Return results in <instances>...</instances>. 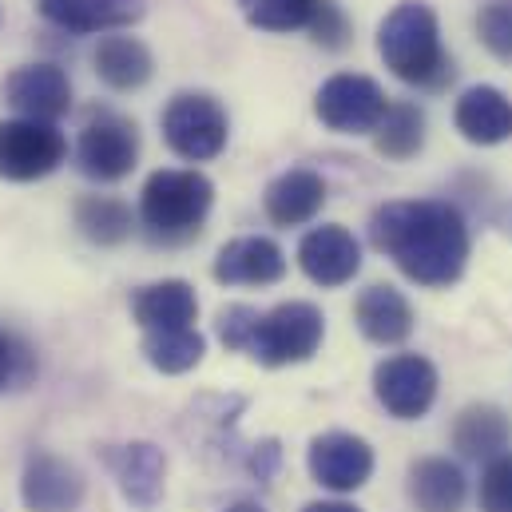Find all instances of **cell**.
I'll return each instance as SVG.
<instances>
[{
    "instance_id": "1",
    "label": "cell",
    "mask_w": 512,
    "mask_h": 512,
    "mask_svg": "<svg viewBox=\"0 0 512 512\" xmlns=\"http://www.w3.org/2000/svg\"><path fill=\"white\" fill-rule=\"evenodd\" d=\"M370 243L417 286H453L469 262V227L453 203L397 199L370 219Z\"/></svg>"
},
{
    "instance_id": "2",
    "label": "cell",
    "mask_w": 512,
    "mask_h": 512,
    "mask_svg": "<svg viewBox=\"0 0 512 512\" xmlns=\"http://www.w3.org/2000/svg\"><path fill=\"white\" fill-rule=\"evenodd\" d=\"M378 52L385 68L417 88H445L453 80V64L441 48L437 12L421 0H401L378 28Z\"/></svg>"
},
{
    "instance_id": "3",
    "label": "cell",
    "mask_w": 512,
    "mask_h": 512,
    "mask_svg": "<svg viewBox=\"0 0 512 512\" xmlns=\"http://www.w3.org/2000/svg\"><path fill=\"white\" fill-rule=\"evenodd\" d=\"M211 203H215V183L203 171L163 167V171L147 175V183L139 191V223L151 243L183 247V243L199 239V231L211 215Z\"/></svg>"
},
{
    "instance_id": "4",
    "label": "cell",
    "mask_w": 512,
    "mask_h": 512,
    "mask_svg": "<svg viewBox=\"0 0 512 512\" xmlns=\"http://www.w3.org/2000/svg\"><path fill=\"white\" fill-rule=\"evenodd\" d=\"M326 338V318L314 302H282L266 314H258V326L247 342V354L258 366H298L318 354Z\"/></svg>"
},
{
    "instance_id": "5",
    "label": "cell",
    "mask_w": 512,
    "mask_h": 512,
    "mask_svg": "<svg viewBox=\"0 0 512 512\" xmlns=\"http://www.w3.org/2000/svg\"><path fill=\"white\" fill-rule=\"evenodd\" d=\"M163 139L179 159L191 163H207L227 147V131L231 120L223 112V104L207 92H179L167 108H163Z\"/></svg>"
},
{
    "instance_id": "6",
    "label": "cell",
    "mask_w": 512,
    "mask_h": 512,
    "mask_svg": "<svg viewBox=\"0 0 512 512\" xmlns=\"http://www.w3.org/2000/svg\"><path fill=\"white\" fill-rule=\"evenodd\" d=\"M314 112L330 131L366 135V131H378V124L385 120L389 96L382 92L378 80H370L362 72H338L318 88Z\"/></svg>"
},
{
    "instance_id": "7",
    "label": "cell",
    "mask_w": 512,
    "mask_h": 512,
    "mask_svg": "<svg viewBox=\"0 0 512 512\" xmlns=\"http://www.w3.org/2000/svg\"><path fill=\"white\" fill-rule=\"evenodd\" d=\"M68 159V139L56 124L40 120H4L0 124V179L8 183H36L52 175Z\"/></svg>"
},
{
    "instance_id": "8",
    "label": "cell",
    "mask_w": 512,
    "mask_h": 512,
    "mask_svg": "<svg viewBox=\"0 0 512 512\" xmlns=\"http://www.w3.org/2000/svg\"><path fill=\"white\" fill-rule=\"evenodd\" d=\"M76 163L96 183H120L139 163V128L128 116L96 112L76 143Z\"/></svg>"
},
{
    "instance_id": "9",
    "label": "cell",
    "mask_w": 512,
    "mask_h": 512,
    "mask_svg": "<svg viewBox=\"0 0 512 512\" xmlns=\"http://www.w3.org/2000/svg\"><path fill=\"white\" fill-rule=\"evenodd\" d=\"M374 397L397 421H417L437 401V370L421 354H393L374 370Z\"/></svg>"
},
{
    "instance_id": "10",
    "label": "cell",
    "mask_w": 512,
    "mask_h": 512,
    "mask_svg": "<svg viewBox=\"0 0 512 512\" xmlns=\"http://www.w3.org/2000/svg\"><path fill=\"white\" fill-rule=\"evenodd\" d=\"M306 465H310V477L322 489H330V493H358L374 477V449H370V441L334 429V433H322V437L310 441Z\"/></svg>"
},
{
    "instance_id": "11",
    "label": "cell",
    "mask_w": 512,
    "mask_h": 512,
    "mask_svg": "<svg viewBox=\"0 0 512 512\" xmlns=\"http://www.w3.org/2000/svg\"><path fill=\"white\" fill-rule=\"evenodd\" d=\"M84 493L88 481L72 461L56 453H32L24 461L20 501L28 512H76L84 505Z\"/></svg>"
},
{
    "instance_id": "12",
    "label": "cell",
    "mask_w": 512,
    "mask_h": 512,
    "mask_svg": "<svg viewBox=\"0 0 512 512\" xmlns=\"http://www.w3.org/2000/svg\"><path fill=\"white\" fill-rule=\"evenodd\" d=\"M4 100L24 120L56 124L72 108V84L56 64H24L4 80Z\"/></svg>"
},
{
    "instance_id": "13",
    "label": "cell",
    "mask_w": 512,
    "mask_h": 512,
    "mask_svg": "<svg viewBox=\"0 0 512 512\" xmlns=\"http://www.w3.org/2000/svg\"><path fill=\"white\" fill-rule=\"evenodd\" d=\"M298 266L314 286L334 290V286L354 282V274L362 270V247L346 227L322 223L298 243Z\"/></svg>"
},
{
    "instance_id": "14",
    "label": "cell",
    "mask_w": 512,
    "mask_h": 512,
    "mask_svg": "<svg viewBox=\"0 0 512 512\" xmlns=\"http://www.w3.org/2000/svg\"><path fill=\"white\" fill-rule=\"evenodd\" d=\"M286 274V255L274 239L243 235L215 255V278L223 286H274Z\"/></svg>"
},
{
    "instance_id": "15",
    "label": "cell",
    "mask_w": 512,
    "mask_h": 512,
    "mask_svg": "<svg viewBox=\"0 0 512 512\" xmlns=\"http://www.w3.org/2000/svg\"><path fill=\"white\" fill-rule=\"evenodd\" d=\"M131 318L151 330H191L199 318V298L183 278H163L151 286H139L131 294Z\"/></svg>"
},
{
    "instance_id": "16",
    "label": "cell",
    "mask_w": 512,
    "mask_h": 512,
    "mask_svg": "<svg viewBox=\"0 0 512 512\" xmlns=\"http://www.w3.org/2000/svg\"><path fill=\"white\" fill-rule=\"evenodd\" d=\"M322 203H326V183L310 167L282 171L278 179H270L262 195V211L274 227H302L322 211Z\"/></svg>"
},
{
    "instance_id": "17",
    "label": "cell",
    "mask_w": 512,
    "mask_h": 512,
    "mask_svg": "<svg viewBox=\"0 0 512 512\" xmlns=\"http://www.w3.org/2000/svg\"><path fill=\"white\" fill-rule=\"evenodd\" d=\"M354 318H358V330L374 346H401L413 334V306L389 282H374L358 294Z\"/></svg>"
},
{
    "instance_id": "18",
    "label": "cell",
    "mask_w": 512,
    "mask_h": 512,
    "mask_svg": "<svg viewBox=\"0 0 512 512\" xmlns=\"http://www.w3.org/2000/svg\"><path fill=\"white\" fill-rule=\"evenodd\" d=\"M108 465L120 481V493L128 497L131 505L151 509L163 497V477H167V457L163 449L147 445V441H131L120 445L116 453H108Z\"/></svg>"
},
{
    "instance_id": "19",
    "label": "cell",
    "mask_w": 512,
    "mask_h": 512,
    "mask_svg": "<svg viewBox=\"0 0 512 512\" xmlns=\"http://www.w3.org/2000/svg\"><path fill=\"white\" fill-rule=\"evenodd\" d=\"M40 12L68 32H116L143 16V0H40Z\"/></svg>"
},
{
    "instance_id": "20",
    "label": "cell",
    "mask_w": 512,
    "mask_h": 512,
    "mask_svg": "<svg viewBox=\"0 0 512 512\" xmlns=\"http://www.w3.org/2000/svg\"><path fill=\"white\" fill-rule=\"evenodd\" d=\"M453 124L457 131L469 139V143H481V147H493V143H505L512 135V104L501 88H469L461 100H457V112H453Z\"/></svg>"
},
{
    "instance_id": "21",
    "label": "cell",
    "mask_w": 512,
    "mask_h": 512,
    "mask_svg": "<svg viewBox=\"0 0 512 512\" xmlns=\"http://www.w3.org/2000/svg\"><path fill=\"white\" fill-rule=\"evenodd\" d=\"M469 481L449 457H425L409 469V501L417 512H461Z\"/></svg>"
},
{
    "instance_id": "22",
    "label": "cell",
    "mask_w": 512,
    "mask_h": 512,
    "mask_svg": "<svg viewBox=\"0 0 512 512\" xmlns=\"http://www.w3.org/2000/svg\"><path fill=\"white\" fill-rule=\"evenodd\" d=\"M92 64H96V76H100L108 88H116V92H135V88H143V84L151 80V72H155V60H151L147 44L135 40V36H124V32L104 36V40L96 44V52H92Z\"/></svg>"
},
{
    "instance_id": "23",
    "label": "cell",
    "mask_w": 512,
    "mask_h": 512,
    "mask_svg": "<svg viewBox=\"0 0 512 512\" xmlns=\"http://www.w3.org/2000/svg\"><path fill=\"white\" fill-rule=\"evenodd\" d=\"M512 441V421L505 409H497V405H469V409H461V417H457V425H453V445L465 453V457H485V461H493V457H501L505 449H509Z\"/></svg>"
},
{
    "instance_id": "24",
    "label": "cell",
    "mask_w": 512,
    "mask_h": 512,
    "mask_svg": "<svg viewBox=\"0 0 512 512\" xmlns=\"http://www.w3.org/2000/svg\"><path fill=\"white\" fill-rule=\"evenodd\" d=\"M76 227L96 247H120V243H128L131 231H135V215H131V207L124 199L84 195L76 203Z\"/></svg>"
},
{
    "instance_id": "25",
    "label": "cell",
    "mask_w": 512,
    "mask_h": 512,
    "mask_svg": "<svg viewBox=\"0 0 512 512\" xmlns=\"http://www.w3.org/2000/svg\"><path fill=\"white\" fill-rule=\"evenodd\" d=\"M203 354H207V342L195 326L191 330H151V334H143V358L159 374H187L203 362Z\"/></svg>"
},
{
    "instance_id": "26",
    "label": "cell",
    "mask_w": 512,
    "mask_h": 512,
    "mask_svg": "<svg viewBox=\"0 0 512 512\" xmlns=\"http://www.w3.org/2000/svg\"><path fill=\"white\" fill-rule=\"evenodd\" d=\"M378 139V151L385 159H413L421 147H425V112L409 100H397L389 104L385 120L374 131Z\"/></svg>"
},
{
    "instance_id": "27",
    "label": "cell",
    "mask_w": 512,
    "mask_h": 512,
    "mask_svg": "<svg viewBox=\"0 0 512 512\" xmlns=\"http://www.w3.org/2000/svg\"><path fill=\"white\" fill-rule=\"evenodd\" d=\"M235 4L243 8L247 24L262 32H294L310 24L318 0H235Z\"/></svg>"
},
{
    "instance_id": "28",
    "label": "cell",
    "mask_w": 512,
    "mask_h": 512,
    "mask_svg": "<svg viewBox=\"0 0 512 512\" xmlns=\"http://www.w3.org/2000/svg\"><path fill=\"white\" fill-rule=\"evenodd\" d=\"M477 32L497 60H512V0H489L477 16Z\"/></svg>"
},
{
    "instance_id": "29",
    "label": "cell",
    "mask_w": 512,
    "mask_h": 512,
    "mask_svg": "<svg viewBox=\"0 0 512 512\" xmlns=\"http://www.w3.org/2000/svg\"><path fill=\"white\" fill-rule=\"evenodd\" d=\"M481 512H512V453H501L481 473Z\"/></svg>"
},
{
    "instance_id": "30",
    "label": "cell",
    "mask_w": 512,
    "mask_h": 512,
    "mask_svg": "<svg viewBox=\"0 0 512 512\" xmlns=\"http://www.w3.org/2000/svg\"><path fill=\"white\" fill-rule=\"evenodd\" d=\"M306 28H310V36H314L322 48H346V44H350V20H346V12H342L334 0H318Z\"/></svg>"
},
{
    "instance_id": "31",
    "label": "cell",
    "mask_w": 512,
    "mask_h": 512,
    "mask_svg": "<svg viewBox=\"0 0 512 512\" xmlns=\"http://www.w3.org/2000/svg\"><path fill=\"white\" fill-rule=\"evenodd\" d=\"M258 326V310L255 306H227L219 310V338L227 350H243L247 354V342Z\"/></svg>"
},
{
    "instance_id": "32",
    "label": "cell",
    "mask_w": 512,
    "mask_h": 512,
    "mask_svg": "<svg viewBox=\"0 0 512 512\" xmlns=\"http://www.w3.org/2000/svg\"><path fill=\"white\" fill-rule=\"evenodd\" d=\"M28 374H32V358H28V350H20L8 334H0V389L20 385Z\"/></svg>"
},
{
    "instance_id": "33",
    "label": "cell",
    "mask_w": 512,
    "mask_h": 512,
    "mask_svg": "<svg viewBox=\"0 0 512 512\" xmlns=\"http://www.w3.org/2000/svg\"><path fill=\"white\" fill-rule=\"evenodd\" d=\"M302 512H362L358 505H346V501H314V505H306Z\"/></svg>"
},
{
    "instance_id": "34",
    "label": "cell",
    "mask_w": 512,
    "mask_h": 512,
    "mask_svg": "<svg viewBox=\"0 0 512 512\" xmlns=\"http://www.w3.org/2000/svg\"><path fill=\"white\" fill-rule=\"evenodd\" d=\"M227 512H266L262 505H255V501H239V505H231Z\"/></svg>"
}]
</instances>
